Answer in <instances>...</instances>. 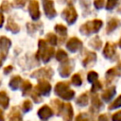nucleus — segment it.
Returning <instances> with one entry per match:
<instances>
[{
  "instance_id": "nucleus-1",
  "label": "nucleus",
  "mask_w": 121,
  "mask_h": 121,
  "mask_svg": "<svg viewBox=\"0 0 121 121\" xmlns=\"http://www.w3.org/2000/svg\"><path fill=\"white\" fill-rule=\"evenodd\" d=\"M54 48L53 47H47L46 43L43 40L39 41V49L36 54L37 59H42L43 62H47L54 55Z\"/></svg>"
},
{
  "instance_id": "nucleus-2",
  "label": "nucleus",
  "mask_w": 121,
  "mask_h": 121,
  "mask_svg": "<svg viewBox=\"0 0 121 121\" xmlns=\"http://www.w3.org/2000/svg\"><path fill=\"white\" fill-rule=\"evenodd\" d=\"M55 93L60 95L61 98L70 100L74 97L75 92L69 88V83L68 82H58L55 86Z\"/></svg>"
},
{
  "instance_id": "nucleus-3",
  "label": "nucleus",
  "mask_w": 121,
  "mask_h": 121,
  "mask_svg": "<svg viewBox=\"0 0 121 121\" xmlns=\"http://www.w3.org/2000/svg\"><path fill=\"white\" fill-rule=\"evenodd\" d=\"M103 23L101 20H98V19H95V20H92V21H88L86 22L84 25H82L80 26V32L85 34V35H89V34H92V33H95L97 32L100 27L102 26Z\"/></svg>"
},
{
  "instance_id": "nucleus-4",
  "label": "nucleus",
  "mask_w": 121,
  "mask_h": 121,
  "mask_svg": "<svg viewBox=\"0 0 121 121\" xmlns=\"http://www.w3.org/2000/svg\"><path fill=\"white\" fill-rule=\"evenodd\" d=\"M62 16L69 25H72L73 23L76 22L77 17H78V13H77V11L73 6H69L68 8H66L63 10Z\"/></svg>"
},
{
  "instance_id": "nucleus-5",
  "label": "nucleus",
  "mask_w": 121,
  "mask_h": 121,
  "mask_svg": "<svg viewBox=\"0 0 121 121\" xmlns=\"http://www.w3.org/2000/svg\"><path fill=\"white\" fill-rule=\"evenodd\" d=\"M51 91V85L45 79H41L35 88V92L42 95H47Z\"/></svg>"
},
{
  "instance_id": "nucleus-6",
  "label": "nucleus",
  "mask_w": 121,
  "mask_h": 121,
  "mask_svg": "<svg viewBox=\"0 0 121 121\" xmlns=\"http://www.w3.org/2000/svg\"><path fill=\"white\" fill-rule=\"evenodd\" d=\"M43 6L44 13L48 18H53L56 16L57 12L54 8V2L52 0H43Z\"/></svg>"
},
{
  "instance_id": "nucleus-7",
  "label": "nucleus",
  "mask_w": 121,
  "mask_h": 121,
  "mask_svg": "<svg viewBox=\"0 0 121 121\" xmlns=\"http://www.w3.org/2000/svg\"><path fill=\"white\" fill-rule=\"evenodd\" d=\"M66 47L68 50H70L71 52H76L78 50H79L82 47V43L81 41L77 38V37H72L69 39V41L66 43Z\"/></svg>"
},
{
  "instance_id": "nucleus-8",
  "label": "nucleus",
  "mask_w": 121,
  "mask_h": 121,
  "mask_svg": "<svg viewBox=\"0 0 121 121\" xmlns=\"http://www.w3.org/2000/svg\"><path fill=\"white\" fill-rule=\"evenodd\" d=\"M28 10L31 18L33 20H37L40 17V10H39V3L37 0H30L28 5Z\"/></svg>"
},
{
  "instance_id": "nucleus-9",
  "label": "nucleus",
  "mask_w": 121,
  "mask_h": 121,
  "mask_svg": "<svg viewBox=\"0 0 121 121\" xmlns=\"http://www.w3.org/2000/svg\"><path fill=\"white\" fill-rule=\"evenodd\" d=\"M52 70L48 67H43V68H41L37 71H35L31 77H35V78H42V79H44V78H50L51 76H52Z\"/></svg>"
},
{
  "instance_id": "nucleus-10",
  "label": "nucleus",
  "mask_w": 121,
  "mask_h": 121,
  "mask_svg": "<svg viewBox=\"0 0 121 121\" xmlns=\"http://www.w3.org/2000/svg\"><path fill=\"white\" fill-rule=\"evenodd\" d=\"M10 45H11V42L9 38H7L5 36L0 37V52H1V55L3 58H5V56L7 55Z\"/></svg>"
},
{
  "instance_id": "nucleus-11",
  "label": "nucleus",
  "mask_w": 121,
  "mask_h": 121,
  "mask_svg": "<svg viewBox=\"0 0 121 121\" xmlns=\"http://www.w3.org/2000/svg\"><path fill=\"white\" fill-rule=\"evenodd\" d=\"M72 68H73V64H72V61L70 60H66L62 62L60 68V75L63 78L65 77H68L72 71Z\"/></svg>"
},
{
  "instance_id": "nucleus-12",
  "label": "nucleus",
  "mask_w": 121,
  "mask_h": 121,
  "mask_svg": "<svg viewBox=\"0 0 121 121\" xmlns=\"http://www.w3.org/2000/svg\"><path fill=\"white\" fill-rule=\"evenodd\" d=\"M53 114V111L52 109L47 106V105H43V107H41L38 111V115L42 120H46L49 117H51Z\"/></svg>"
},
{
  "instance_id": "nucleus-13",
  "label": "nucleus",
  "mask_w": 121,
  "mask_h": 121,
  "mask_svg": "<svg viewBox=\"0 0 121 121\" xmlns=\"http://www.w3.org/2000/svg\"><path fill=\"white\" fill-rule=\"evenodd\" d=\"M61 114L63 116V119L65 121H71L73 118V108L70 103H66L63 106V109L61 111Z\"/></svg>"
},
{
  "instance_id": "nucleus-14",
  "label": "nucleus",
  "mask_w": 121,
  "mask_h": 121,
  "mask_svg": "<svg viewBox=\"0 0 121 121\" xmlns=\"http://www.w3.org/2000/svg\"><path fill=\"white\" fill-rule=\"evenodd\" d=\"M114 53H115V44L112 43H107L104 47V50H103L104 56L106 58L110 59L114 55Z\"/></svg>"
},
{
  "instance_id": "nucleus-15",
  "label": "nucleus",
  "mask_w": 121,
  "mask_h": 121,
  "mask_svg": "<svg viewBox=\"0 0 121 121\" xmlns=\"http://www.w3.org/2000/svg\"><path fill=\"white\" fill-rule=\"evenodd\" d=\"M96 60V55L94 53V52H88L85 59L83 60L82 63L84 66H89V65H93L95 63Z\"/></svg>"
},
{
  "instance_id": "nucleus-16",
  "label": "nucleus",
  "mask_w": 121,
  "mask_h": 121,
  "mask_svg": "<svg viewBox=\"0 0 121 121\" xmlns=\"http://www.w3.org/2000/svg\"><path fill=\"white\" fill-rule=\"evenodd\" d=\"M120 24H121V22H120L118 19H116V18H112V19H111V20L109 21L108 25H107V27H106V31H107V33H110V32L113 31V30H114Z\"/></svg>"
},
{
  "instance_id": "nucleus-17",
  "label": "nucleus",
  "mask_w": 121,
  "mask_h": 121,
  "mask_svg": "<svg viewBox=\"0 0 121 121\" xmlns=\"http://www.w3.org/2000/svg\"><path fill=\"white\" fill-rule=\"evenodd\" d=\"M114 94H115V88H114V87H112V88H109V89H107L106 91H104V92L102 93L101 96H102L103 100H105V101H110V100L112 98V96L114 95Z\"/></svg>"
},
{
  "instance_id": "nucleus-18",
  "label": "nucleus",
  "mask_w": 121,
  "mask_h": 121,
  "mask_svg": "<svg viewBox=\"0 0 121 121\" xmlns=\"http://www.w3.org/2000/svg\"><path fill=\"white\" fill-rule=\"evenodd\" d=\"M51 103H52L53 111L55 112V113H56V114H60V113H61V111H62V109H63L64 104H63L61 101L58 100V99H54V100H52Z\"/></svg>"
},
{
  "instance_id": "nucleus-19",
  "label": "nucleus",
  "mask_w": 121,
  "mask_h": 121,
  "mask_svg": "<svg viewBox=\"0 0 121 121\" xmlns=\"http://www.w3.org/2000/svg\"><path fill=\"white\" fill-rule=\"evenodd\" d=\"M7 28H8L9 31H11L12 33H17V32H19V30H20L19 26H18V25H17L11 18H9V21H8Z\"/></svg>"
},
{
  "instance_id": "nucleus-20",
  "label": "nucleus",
  "mask_w": 121,
  "mask_h": 121,
  "mask_svg": "<svg viewBox=\"0 0 121 121\" xmlns=\"http://www.w3.org/2000/svg\"><path fill=\"white\" fill-rule=\"evenodd\" d=\"M9 96L7 95V93L4 91H1L0 92V105L4 109H6L9 106Z\"/></svg>"
},
{
  "instance_id": "nucleus-21",
  "label": "nucleus",
  "mask_w": 121,
  "mask_h": 121,
  "mask_svg": "<svg viewBox=\"0 0 121 121\" xmlns=\"http://www.w3.org/2000/svg\"><path fill=\"white\" fill-rule=\"evenodd\" d=\"M21 82H22L21 77H20V76H14V77L10 79V81H9V86H10L11 89L16 90V89L19 87V85H20Z\"/></svg>"
},
{
  "instance_id": "nucleus-22",
  "label": "nucleus",
  "mask_w": 121,
  "mask_h": 121,
  "mask_svg": "<svg viewBox=\"0 0 121 121\" xmlns=\"http://www.w3.org/2000/svg\"><path fill=\"white\" fill-rule=\"evenodd\" d=\"M9 121H22V117H21V113L18 110H16V108H13L12 112L9 114Z\"/></svg>"
},
{
  "instance_id": "nucleus-23",
  "label": "nucleus",
  "mask_w": 121,
  "mask_h": 121,
  "mask_svg": "<svg viewBox=\"0 0 121 121\" xmlns=\"http://www.w3.org/2000/svg\"><path fill=\"white\" fill-rule=\"evenodd\" d=\"M77 103L80 106H86L88 104V95H87V94L80 95L77 99Z\"/></svg>"
},
{
  "instance_id": "nucleus-24",
  "label": "nucleus",
  "mask_w": 121,
  "mask_h": 121,
  "mask_svg": "<svg viewBox=\"0 0 121 121\" xmlns=\"http://www.w3.org/2000/svg\"><path fill=\"white\" fill-rule=\"evenodd\" d=\"M56 59L60 61H64V60H67V53L64 50L60 49L56 54Z\"/></svg>"
},
{
  "instance_id": "nucleus-25",
  "label": "nucleus",
  "mask_w": 121,
  "mask_h": 121,
  "mask_svg": "<svg viewBox=\"0 0 121 121\" xmlns=\"http://www.w3.org/2000/svg\"><path fill=\"white\" fill-rule=\"evenodd\" d=\"M31 87H32V84H31L28 80L24 81L23 84H22V91H23V94L26 95L31 90Z\"/></svg>"
},
{
  "instance_id": "nucleus-26",
  "label": "nucleus",
  "mask_w": 121,
  "mask_h": 121,
  "mask_svg": "<svg viewBox=\"0 0 121 121\" xmlns=\"http://www.w3.org/2000/svg\"><path fill=\"white\" fill-rule=\"evenodd\" d=\"M117 75V71H116V68H112L110 70L107 71L106 73V78L108 79V81H111L113 79V78Z\"/></svg>"
},
{
  "instance_id": "nucleus-27",
  "label": "nucleus",
  "mask_w": 121,
  "mask_h": 121,
  "mask_svg": "<svg viewBox=\"0 0 121 121\" xmlns=\"http://www.w3.org/2000/svg\"><path fill=\"white\" fill-rule=\"evenodd\" d=\"M92 105L95 108V109H100L102 107V102L100 101L99 97L97 95H94L93 98H92Z\"/></svg>"
},
{
  "instance_id": "nucleus-28",
  "label": "nucleus",
  "mask_w": 121,
  "mask_h": 121,
  "mask_svg": "<svg viewBox=\"0 0 121 121\" xmlns=\"http://www.w3.org/2000/svg\"><path fill=\"white\" fill-rule=\"evenodd\" d=\"M55 30H56L60 35H62V36H65V35H66V32H67L66 26H62V25H56Z\"/></svg>"
},
{
  "instance_id": "nucleus-29",
  "label": "nucleus",
  "mask_w": 121,
  "mask_h": 121,
  "mask_svg": "<svg viewBox=\"0 0 121 121\" xmlns=\"http://www.w3.org/2000/svg\"><path fill=\"white\" fill-rule=\"evenodd\" d=\"M71 81H72V83H73L74 85H76V86H79V85H81V83H82V79H81V78H80V76H79L78 74H75V75L72 77Z\"/></svg>"
},
{
  "instance_id": "nucleus-30",
  "label": "nucleus",
  "mask_w": 121,
  "mask_h": 121,
  "mask_svg": "<svg viewBox=\"0 0 121 121\" xmlns=\"http://www.w3.org/2000/svg\"><path fill=\"white\" fill-rule=\"evenodd\" d=\"M46 41L50 43V44H57V36L55 34H52V33H48L47 36H46Z\"/></svg>"
},
{
  "instance_id": "nucleus-31",
  "label": "nucleus",
  "mask_w": 121,
  "mask_h": 121,
  "mask_svg": "<svg viewBox=\"0 0 121 121\" xmlns=\"http://www.w3.org/2000/svg\"><path fill=\"white\" fill-rule=\"evenodd\" d=\"M97 78H98V74L95 71H91L88 73V76H87V78L90 82H95L97 80Z\"/></svg>"
},
{
  "instance_id": "nucleus-32",
  "label": "nucleus",
  "mask_w": 121,
  "mask_h": 121,
  "mask_svg": "<svg viewBox=\"0 0 121 121\" xmlns=\"http://www.w3.org/2000/svg\"><path fill=\"white\" fill-rule=\"evenodd\" d=\"M121 107V95H119L110 106H109V109L112 110V109H115V108H119Z\"/></svg>"
},
{
  "instance_id": "nucleus-33",
  "label": "nucleus",
  "mask_w": 121,
  "mask_h": 121,
  "mask_svg": "<svg viewBox=\"0 0 121 121\" xmlns=\"http://www.w3.org/2000/svg\"><path fill=\"white\" fill-rule=\"evenodd\" d=\"M90 44H91L92 46H94L95 48H99V47L101 46V41H100L97 37H95V38L92 40V42L90 43Z\"/></svg>"
},
{
  "instance_id": "nucleus-34",
  "label": "nucleus",
  "mask_w": 121,
  "mask_h": 121,
  "mask_svg": "<svg viewBox=\"0 0 121 121\" xmlns=\"http://www.w3.org/2000/svg\"><path fill=\"white\" fill-rule=\"evenodd\" d=\"M118 0H107L106 2V9H113V7L117 4Z\"/></svg>"
},
{
  "instance_id": "nucleus-35",
  "label": "nucleus",
  "mask_w": 121,
  "mask_h": 121,
  "mask_svg": "<svg viewBox=\"0 0 121 121\" xmlns=\"http://www.w3.org/2000/svg\"><path fill=\"white\" fill-rule=\"evenodd\" d=\"M105 0H94V5L97 9H100L104 7Z\"/></svg>"
},
{
  "instance_id": "nucleus-36",
  "label": "nucleus",
  "mask_w": 121,
  "mask_h": 121,
  "mask_svg": "<svg viewBox=\"0 0 121 121\" xmlns=\"http://www.w3.org/2000/svg\"><path fill=\"white\" fill-rule=\"evenodd\" d=\"M31 108H32V104H31V102L29 100L24 101V103H23V110L25 112H28Z\"/></svg>"
},
{
  "instance_id": "nucleus-37",
  "label": "nucleus",
  "mask_w": 121,
  "mask_h": 121,
  "mask_svg": "<svg viewBox=\"0 0 121 121\" xmlns=\"http://www.w3.org/2000/svg\"><path fill=\"white\" fill-rule=\"evenodd\" d=\"M9 8H10V4H9L8 1H4V2L2 3V5H1L0 9H1L2 11H8V10L9 9Z\"/></svg>"
},
{
  "instance_id": "nucleus-38",
  "label": "nucleus",
  "mask_w": 121,
  "mask_h": 121,
  "mask_svg": "<svg viewBox=\"0 0 121 121\" xmlns=\"http://www.w3.org/2000/svg\"><path fill=\"white\" fill-rule=\"evenodd\" d=\"M101 88V83L98 81V80H96V81H95V82H93V87H92V92H96V91H98L99 89Z\"/></svg>"
},
{
  "instance_id": "nucleus-39",
  "label": "nucleus",
  "mask_w": 121,
  "mask_h": 121,
  "mask_svg": "<svg viewBox=\"0 0 121 121\" xmlns=\"http://www.w3.org/2000/svg\"><path fill=\"white\" fill-rule=\"evenodd\" d=\"M75 121H88V117H87V115L85 113H79L76 117Z\"/></svg>"
},
{
  "instance_id": "nucleus-40",
  "label": "nucleus",
  "mask_w": 121,
  "mask_h": 121,
  "mask_svg": "<svg viewBox=\"0 0 121 121\" xmlns=\"http://www.w3.org/2000/svg\"><path fill=\"white\" fill-rule=\"evenodd\" d=\"M112 121H121V111H118L112 115Z\"/></svg>"
},
{
  "instance_id": "nucleus-41",
  "label": "nucleus",
  "mask_w": 121,
  "mask_h": 121,
  "mask_svg": "<svg viewBox=\"0 0 121 121\" xmlns=\"http://www.w3.org/2000/svg\"><path fill=\"white\" fill-rule=\"evenodd\" d=\"M14 3H15V5L17 7H23L25 5V3H26V0H15Z\"/></svg>"
},
{
  "instance_id": "nucleus-42",
  "label": "nucleus",
  "mask_w": 121,
  "mask_h": 121,
  "mask_svg": "<svg viewBox=\"0 0 121 121\" xmlns=\"http://www.w3.org/2000/svg\"><path fill=\"white\" fill-rule=\"evenodd\" d=\"M97 121H109V119H108V116L106 114H101V115L98 116Z\"/></svg>"
},
{
  "instance_id": "nucleus-43",
  "label": "nucleus",
  "mask_w": 121,
  "mask_h": 121,
  "mask_svg": "<svg viewBox=\"0 0 121 121\" xmlns=\"http://www.w3.org/2000/svg\"><path fill=\"white\" fill-rule=\"evenodd\" d=\"M12 70V66L11 65H9V66H7V67H5V69H4V72L6 73V74H8V73H9V71H11Z\"/></svg>"
},
{
  "instance_id": "nucleus-44",
  "label": "nucleus",
  "mask_w": 121,
  "mask_h": 121,
  "mask_svg": "<svg viewBox=\"0 0 121 121\" xmlns=\"http://www.w3.org/2000/svg\"><path fill=\"white\" fill-rule=\"evenodd\" d=\"M3 24H4V15L0 12V27L3 26Z\"/></svg>"
},
{
  "instance_id": "nucleus-45",
  "label": "nucleus",
  "mask_w": 121,
  "mask_h": 121,
  "mask_svg": "<svg viewBox=\"0 0 121 121\" xmlns=\"http://www.w3.org/2000/svg\"><path fill=\"white\" fill-rule=\"evenodd\" d=\"M0 121H4V114H3V111L0 109Z\"/></svg>"
},
{
  "instance_id": "nucleus-46",
  "label": "nucleus",
  "mask_w": 121,
  "mask_h": 121,
  "mask_svg": "<svg viewBox=\"0 0 121 121\" xmlns=\"http://www.w3.org/2000/svg\"><path fill=\"white\" fill-rule=\"evenodd\" d=\"M119 46L121 47V38H120V40H119Z\"/></svg>"
},
{
  "instance_id": "nucleus-47",
  "label": "nucleus",
  "mask_w": 121,
  "mask_h": 121,
  "mask_svg": "<svg viewBox=\"0 0 121 121\" xmlns=\"http://www.w3.org/2000/svg\"><path fill=\"white\" fill-rule=\"evenodd\" d=\"M1 64H2V59L0 58V66H1Z\"/></svg>"
},
{
  "instance_id": "nucleus-48",
  "label": "nucleus",
  "mask_w": 121,
  "mask_h": 121,
  "mask_svg": "<svg viewBox=\"0 0 121 121\" xmlns=\"http://www.w3.org/2000/svg\"><path fill=\"white\" fill-rule=\"evenodd\" d=\"M118 10H119V11H120V12H121V6H120V7H119V9H118Z\"/></svg>"
}]
</instances>
